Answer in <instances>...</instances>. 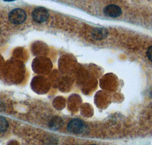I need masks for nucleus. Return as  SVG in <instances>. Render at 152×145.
I'll use <instances>...</instances> for the list:
<instances>
[{"mask_svg":"<svg viewBox=\"0 0 152 145\" xmlns=\"http://www.w3.org/2000/svg\"><path fill=\"white\" fill-rule=\"evenodd\" d=\"M32 18L35 22L42 24L47 21L49 18V12L45 8L37 7L32 12Z\"/></svg>","mask_w":152,"mask_h":145,"instance_id":"obj_3","label":"nucleus"},{"mask_svg":"<svg viewBox=\"0 0 152 145\" xmlns=\"http://www.w3.org/2000/svg\"><path fill=\"white\" fill-rule=\"evenodd\" d=\"M91 35L94 39L100 41L107 38V35H108V31L104 28H97L93 30Z\"/></svg>","mask_w":152,"mask_h":145,"instance_id":"obj_5","label":"nucleus"},{"mask_svg":"<svg viewBox=\"0 0 152 145\" xmlns=\"http://www.w3.org/2000/svg\"><path fill=\"white\" fill-rule=\"evenodd\" d=\"M86 128V124L83 121L80 119H73L68 124L67 130L70 133L75 135H80L85 131Z\"/></svg>","mask_w":152,"mask_h":145,"instance_id":"obj_1","label":"nucleus"},{"mask_svg":"<svg viewBox=\"0 0 152 145\" xmlns=\"http://www.w3.org/2000/svg\"><path fill=\"white\" fill-rule=\"evenodd\" d=\"M147 57L149 59V61H150L151 62H152V46H150V47L148 48Z\"/></svg>","mask_w":152,"mask_h":145,"instance_id":"obj_8","label":"nucleus"},{"mask_svg":"<svg viewBox=\"0 0 152 145\" xmlns=\"http://www.w3.org/2000/svg\"><path fill=\"white\" fill-rule=\"evenodd\" d=\"M27 18V15L21 9H15L11 11L9 15V21L15 24H22Z\"/></svg>","mask_w":152,"mask_h":145,"instance_id":"obj_2","label":"nucleus"},{"mask_svg":"<svg viewBox=\"0 0 152 145\" xmlns=\"http://www.w3.org/2000/svg\"><path fill=\"white\" fill-rule=\"evenodd\" d=\"M104 14L111 18H117L122 15L121 8L116 5H109L104 9Z\"/></svg>","mask_w":152,"mask_h":145,"instance_id":"obj_4","label":"nucleus"},{"mask_svg":"<svg viewBox=\"0 0 152 145\" xmlns=\"http://www.w3.org/2000/svg\"><path fill=\"white\" fill-rule=\"evenodd\" d=\"M5 2H13V1H15V0H4Z\"/></svg>","mask_w":152,"mask_h":145,"instance_id":"obj_9","label":"nucleus"},{"mask_svg":"<svg viewBox=\"0 0 152 145\" xmlns=\"http://www.w3.org/2000/svg\"><path fill=\"white\" fill-rule=\"evenodd\" d=\"M9 127V123L7 120L2 116H0V132H4L7 130Z\"/></svg>","mask_w":152,"mask_h":145,"instance_id":"obj_7","label":"nucleus"},{"mask_svg":"<svg viewBox=\"0 0 152 145\" xmlns=\"http://www.w3.org/2000/svg\"><path fill=\"white\" fill-rule=\"evenodd\" d=\"M62 124H63V121H62V118H60L59 117H55L50 120V121L49 122V127L52 129L58 130L62 126Z\"/></svg>","mask_w":152,"mask_h":145,"instance_id":"obj_6","label":"nucleus"}]
</instances>
